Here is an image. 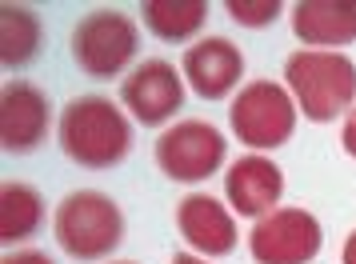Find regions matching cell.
I'll return each instance as SVG.
<instances>
[{
    "instance_id": "obj_1",
    "label": "cell",
    "mask_w": 356,
    "mask_h": 264,
    "mask_svg": "<svg viewBox=\"0 0 356 264\" xmlns=\"http://www.w3.org/2000/svg\"><path fill=\"white\" fill-rule=\"evenodd\" d=\"M56 140L72 165L81 168H113L132 149V124L108 97H76L65 104Z\"/></svg>"
},
{
    "instance_id": "obj_2",
    "label": "cell",
    "mask_w": 356,
    "mask_h": 264,
    "mask_svg": "<svg viewBox=\"0 0 356 264\" xmlns=\"http://www.w3.org/2000/svg\"><path fill=\"white\" fill-rule=\"evenodd\" d=\"M284 81L296 97L300 113L316 124L337 120L340 113H353L356 100V65L344 52L300 49L284 60Z\"/></svg>"
},
{
    "instance_id": "obj_3",
    "label": "cell",
    "mask_w": 356,
    "mask_h": 264,
    "mask_svg": "<svg viewBox=\"0 0 356 264\" xmlns=\"http://www.w3.org/2000/svg\"><path fill=\"white\" fill-rule=\"evenodd\" d=\"M52 232L72 261H100L124 245V213L97 188H76L56 204Z\"/></svg>"
},
{
    "instance_id": "obj_4",
    "label": "cell",
    "mask_w": 356,
    "mask_h": 264,
    "mask_svg": "<svg viewBox=\"0 0 356 264\" xmlns=\"http://www.w3.org/2000/svg\"><path fill=\"white\" fill-rule=\"evenodd\" d=\"M68 52L88 81H116L140 52V33L120 8H92L76 20Z\"/></svg>"
},
{
    "instance_id": "obj_5",
    "label": "cell",
    "mask_w": 356,
    "mask_h": 264,
    "mask_svg": "<svg viewBox=\"0 0 356 264\" xmlns=\"http://www.w3.org/2000/svg\"><path fill=\"white\" fill-rule=\"evenodd\" d=\"M228 124H232V136L248 145V149H280L289 145L292 132H296V100L284 84L276 81H248L232 97V108H228Z\"/></svg>"
},
{
    "instance_id": "obj_6",
    "label": "cell",
    "mask_w": 356,
    "mask_h": 264,
    "mask_svg": "<svg viewBox=\"0 0 356 264\" xmlns=\"http://www.w3.org/2000/svg\"><path fill=\"white\" fill-rule=\"evenodd\" d=\"M152 156H156V168L168 181L196 184L220 172L228 156V140L209 120H180V124H172L168 132L156 136Z\"/></svg>"
},
{
    "instance_id": "obj_7",
    "label": "cell",
    "mask_w": 356,
    "mask_h": 264,
    "mask_svg": "<svg viewBox=\"0 0 356 264\" xmlns=\"http://www.w3.org/2000/svg\"><path fill=\"white\" fill-rule=\"evenodd\" d=\"M321 220L308 208H276L248 232V252L257 264H308L321 252Z\"/></svg>"
},
{
    "instance_id": "obj_8",
    "label": "cell",
    "mask_w": 356,
    "mask_h": 264,
    "mask_svg": "<svg viewBox=\"0 0 356 264\" xmlns=\"http://www.w3.org/2000/svg\"><path fill=\"white\" fill-rule=\"evenodd\" d=\"M120 100L136 116V124L161 129L168 116H177L184 108V81H180V72L168 60L152 56V60H140L120 81Z\"/></svg>"
},
{
    "instance_id": "obj_9",
    "label": "cell",
    "mask_w": 356,
    "mask_h": 264,
    "mask_svg": "<svg viewBox=\"0 0 356 264\" xmlns=\"http://www.w3.org/2000/svg\"><path fill=\"white\" fill-rule=\"evenodd\" d=\"M49 97L33 81H8L0 92V145L13 156H24L44 145L49 136Z\"/></svg>"
},
{
    "instance_id": "obj_10",
    "label": "cell",
    "mask_w": 356,
    "mask_h": 264,
    "mask_svg": "<svg viewBox=\"0 0 356 264\" xmlns=\"http://www.w3.org/2000/svg\"><path fill=\"white\" fill-rule=\"evenodd\" d=\"M184 81L193 84L200 100H225L244 76V56L241 49L225 36H204L193 49H184Z\"/></svg>"
},
{
    "instance_id": "obj_11",
    "label": "cell",
    "mask_w": 356,
    "mask_h": 264,
    "mask_svg": "<svg viewBox=\"0 0 356 264\" xmlns=\"http://www.w3.org/2000/svg\"><path fill=\"white\" fill-rule=\"evenodd\" d=\"M225 192L241 216L260 220V216L276 213V204L284 197V172L276 160L248 152L241 160H232V168L225 172Z\"/></svg>"
},
{
    "instance_id": "obj_12",
    "label": "cell",
    "mask_w": 356,
    "mask_h": 264,
    "mask_svg": "<svg viewBox=\"0 0 356 264\" xmlns=\"http://www.w3.org/2000/svg\"><path fill=\"white\" fill-rule=\"evenodd\" d=\"M177 229L204 256H228L236 248V220H232V213L216 197H204V192H188L177 204Z\"/></svg>"
},
{
    "instance_id": "obj_13",
    "label": "cell",
    "mask_w": 356,
    "mask_h": 264,
    "mask_svg": "<svg viewBox=\"0 0 356 264\" xmlns=\"http://www.w3.org/2000/svg\"><path fill=\"white\" fill-rule=\"evenodd\" d=\"M289 20L292 36L312 49H344L356 40V0H300Z\"/></svg>"
},
{
    "instance_id": "obj_14",
    "label": "cell",
    "mask_w": 356,
    "mask_h": 264,
    "mask_svg": "<svg viewBox=\"0 0 356 264\" xmlns=\"http://www.w3.org/2000/svg\"><path fill=\"white\" fill-rule=\"evenodd\" d=\"M140 17H145L148 33L164 40V44H184L193 40L204 20H209V4L204 0H145L140 4Z\"/></svg>"
},
{
    "instance_id": "obj_15",
    "label": "cell",
    "mask_w": 356,
    "mask_h": 264,
    "mask_svg": "<svg viewBox=\"0 0 356 264\" xmlns=\"http://www.w3.org/2000/svg\"><path fill=\"white\" fill-rule=\"evenodd\" d=\"M40 224H44V197L33 184L4 181V188H0V240L4 245L33 240Z\"/></svg>"
},
{
    "instance_id": "obj_16",
    "label": "cell",
    "mask_w": 356,
    "mask_h": 264,
    "mask_svg": "<svg viewBox=\"0 0 356 264\" xmlns=\"http://www.w3.org/2000/svg\"><path fill=\"white\" fill-rule=\"evenodd\" d=\"M44 44V28L29 4H0V60L4 68H24Z\"/></svg>"
},
{
    "instance_id": "obj_17",
    "label": "cell",
    "mask_w": 356,
    "mask_h": 264,
    "mask_svg": "<svg viewBox=\"0 0 356 264\" xmlns=\"http://www.w3.org/2000/svg\"><path fill=\"white\" fill-rule=\"evenodd\" d=\"M225 13L236 24H244V28H268L280 13H284V4L280 0H228Z\"/></svg>"
},
{
    "instance_id": "obj_18",
    "label": "cell",
    "mask_w": 356,
    "mask_h": 264,
    "mask_svg": "<svg viewBox=\"0 0 356 264\" xmlns=\"http://www.w3.org/2000/svg\"><path fill=\"white\" fill-rule=\"evenodd\" d=\"M4 264H56L49 252H36V248H20V252H8Z\"/></svg>"
},
{
    "instance_id": "obj_19",
    "label": "cell",
    "mask_w": 356,
    "mask_h": 264,
    "mask_svg": "<svg viewBox=\"0 0 356 264\" xmlns=\"http://www.w3.org/2000/svg\"><path fill=\"white\" fill-rule=\"evenodd\" d=\"M340 145H344V152L356 160V108L348 116H344V129H340Z\"/></svg>"
},
{
    "instance_id": "obj_20",
    "label": "cell",
    "mask_w": 356,
    "mask_h": 264,
    "mask_svg": "<svg viewBox=\"0 0 356 264\" xmlns=\"http://www.w3.org/2000/svg\"><path fill=\"white\" fill-rule=\"evenodd\" d=\"M340 264H356V232H348V240L340 248Z\"/></svg>"
},
{
    "instance_id": "obj_21",
    "label": "cell",
    "mask_w": 356,
    "mask_h": 264,
    "mask_svg": "<svg viewBox=\"0 0 356 264\" xmlns=\"http://www.w3.org/2000/svg\"><path fill=\"white\" fill-rule=\"evenodd\" d=\"M172 264H209V261H200V256H188V252H180V256H172Z\"/></svg>"
},
{
    "instance_id": "obj_22",
    "label": "cell",
    "mask_w": 356,
    "mask_h": 264,
    "mask_svg": "<svg viewBox=\"0 0 356 264\" xmlns=\"http://www.w3.org/2000/svg\"><path fill=\"white\" fill-rule=\"evenodd\" d=\"M116 264H136V261H116Z\"/></svg>"
}]
</instances>
